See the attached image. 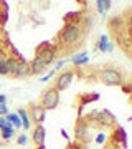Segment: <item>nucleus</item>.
Returning a JSON list of instances; mask_svg holds the SVG:
<instances>
[{"label":"nucleus","instance_id":"20e7f679","mask_svg":"<svg viewBox=\"0 0 132 149\" xmlns=\"http://www.w3.org/2000/svg\"><path fill=\"white\" fill-rule=\"evenodd\" d=\"M59 103V93L55 88H48L45 93L41 95V108L46 109H55Z\"/></svg>","mask_w":132,"mask_h":149},{"label":"nucleus","instance_id":"a878e982","mask_svg":"<svg viewBox=\"0 0 132 149\" xmlns=\"http://www.w3.org/2000/svg\"><path fill=\"white\" fill-rule=\"evenodd\" d=\"M61 136H64V138L68 139V133H66V131H64V129H61Z\"/></svg>","mask_w":132,"mask_h":149},{"label":"nucleus","instance_id":"ddd939ff","mask_svg":"<svg viewBox=\"0 0 132 149\" xmlns=\"http://www.w3.org/2000/svg\"><path fill=\"white\" fill-rule=\"evenodd\" d=\"M122 25H124V20H122V17H119V15L112 17L111 20H109V27H111L112 30H119Z\"/></svg>","mask_w":132,"mask_h":149},{"label":"nucleus","instance_id":"bb28decb","mask_svg":"<svg viewBox=\"0 0 132 149\" xmlns=\"http://www.w3.org/2000/svg\"><path fill=\"white\" fill-rule=\"evenodd\" d=\"M61 66H63V61H58V63H56V70L61 68Z\"/></svg>","mask_w":132,"mask_h":149},{"label":"nucleus","instance_id":"1a4fd4ad","mask_svg":"<svg viewBox=\"0 0 132 149\" xmlns=\"http://www.w3.org/2000/svg\"><path fill=\"white\" fill-rule=\"evenodd\" d=\"M45 70H46V65L43 63V60L37 55L35 60L30 63V74H40V73H43Z\"/></svg>","mask_w":132,"mask_h":149},{"label":"nucleus","instance_id":"f8f14e48","mask_svg":"<svg viewBox=\"0 0 132 149\" xmlns=\"http://www.w3.org/2000/svg\"><path fill=\"white\" fill-rule=\"evenodd\" d=\"M18 118H20V121H21V128H25L26 131L32 128V121H30V116H28V111H26L25 108H20L18 109Z\"/></svg>","mask_w":132,"mask_h":149},{"label":"nucleus","instance_id":"5701e85b","mask_svg":"<svg viewBox=\"0 0 132 149\" xmlns=\"http://www.w3.org/2000/svg\"><path fill=\"white\" fill-rule=\"evenodd\" d=\"M104 141H106V134H102V133H101L99 136H97V139H96V143H97V144H102Z\"/></svg>","mask_w":132,"mask_h":149},{"label":"nucleus","instance_id":"393cba45","mask_svg":"<svg viewBox=\"0 0 132 149\" xmlns=\"http://www.w3.org/2000/svg\"><path fill=\"white\" fill-rule=\"evenodd\" d=\"M5 101H7V96L5 95H0V104H5Z\"/></svg>","mask_w":132,"mask_h":149},{"label":"nucleus","instance_id":"dca6fc26","mask_svg":"<svg viewBox=\"0 0 132 149\" xmlns=\"http://www.w3.org/2000/svg\"><path fill=\"white\" fill-rule=\"evenodd\" d=\"M89 61V58H88V55H86V52H83L81 55H78V56H74L73 58V63L74 65H84Z\"/></svg>","mask_w":132,"mask_h":149},{"label":"nucleus","instance_id":"cd10ccee","mask_svg":"<svg viewBox=\"0 0 132 149\" xmlns=\"http://www.w3.org/2000/svg\"><path fill=\"white\" fill-rule=\"evenodd\" d=\"M2 60H3V56H2V55H0V61H2Z\"/></svg>","mask_w":132,"mask_h":149},{"label":"nucleus","instance_id":"39448f33","mask_svg":"<svg viewBox=\"0 0 132 149\" xmlns=\"http://www.w3.org/2000/svg\"><path fill=\"white\" fill-rule=\"evenodd\" d=\"M37 55L43 60V63L46 65V66H48V65H51L53 61H55V58H56L55 48H53V47H48V43H41V45H40Z\"/></svg>","mask_w":132,"mask_h":149},{"label":"nucleus","instance_id":"f03ea898","mask_svg":"<svg viewBox=\"0 0 132 149\" xmlns=\"http://www.w3.org/2000/svg\"><path fill=\"white\" fill-rule=\"evenodd\" d=\"M101 81L106 83V85L109 86H121L124 83V76L122 73L119 71L117 68H112V66H106V68L101 70Z\"/></svg>","mask_w":132,"mask_h":149},{"label":"nucleus","instance_id":"b1692460","mask_svg":"<svg viewBox=\"0 0 132 149\" xmlns=\"http://www.w3.org/2000/svg\"><path fill=\"white\" fill-rule=\"evenodd\" d=\"M7 113V106L5 104H0V116H2V114H5Z\"/></svg>","mask_w":132,"mask_h":149},{"label":"nucleus","instance_id":"9d476101","mask_svg":"<svg viewBox=\"0 0 132 149\" xmlns=\"http://www.w3.org/2000/svg\"><path fill=\"white\" fill-rule=\"evenodd\" d=\"M88 129H89V126H88L86 119H79L78 124H76V138L78 139L88 138Z\"/></svg>","mask_w":132,"mask_h":149},{"label":"nucleus","instance_id":"2eb2a0df","mask_svg":"<svg viewBox=\"0 0 132 149\" xmlns=\"http://www.w3.org/2000/svg\"><path fill=\"white\" fill-rule=\"evenodd\" d=\"M13 133H15V128H13L12 124H7L5 128L2 129V138L8 139V138H12V136H13Z\"/></svg>","mask_w":132,"mask_h":149},{"label":"nucleus","instance_id":"0eeeda50","mask_svg":"<svg viewBox=\"0 0 132 149\" xmlns=\"http://www.w3.org/2000/svg\"><path fill=\"white\" fill-rule=\"evenodd\" d=\"M13 74H15L17 78H25V76H28V74H30V63H28L25 58L18 60V61H17V66H15Z\"/></svg>","mask_w":132,"mask_h":149},{"label":"nucleus","instance_id":"412c9836","mask_svg":"<svg viewBox=\"0 0 132 149\" xmlns=\"http://www.w3.org/2000/svg\"><path fill=\"white\" fill-rule=\"evenodd\" d=\"M26 141H28V138H26V134H21L20 138H18V141H17V143L20 144V146H25V144H26Z\"/></svg>","mask_w":132,"mask_h":149},{"label":"nucleus","instance_id":"7ed1b4c3","mask_svg":"<svg viewBox=\"0 0 132 149\" xmlns=\"http://www.w3.org/2000/svg\"><path fill=\"white\" fill-rule=\"evenodd\" d=\"M88 119H89V121L99 123L101 126H107V128L116 124L114 114H112L111 111H107V109H104V111H91L89 114H88Z\"/></svg>","mask_w":132,"mask_h":149},{"label":"nucleus","instance_id":"4468645a","mask_svg":"<svg viewBox=\"0 0 132 149\" xmlns=\"http://www.w3.org/2000/svg\"><path fill=\"white\" fill-rule=\"evenodd\" d=\"M5 119L10 123L12 126L15 124V128H21V121H20V118H18V114H7Z\"/></svg>","mask_w":132,"mask_h":149},{"label":"nucleus","instance_id":"f3484780","mask_svg":"<svg viewBox=\"0 0 132 149\" xmlns=\"http://www.w3.org/2000/svg\"><path fill=\"white\" fill-rule=\"evenodd\" d=\"M5 61H7V66H8V74H13L15 66H17V61H18V60L13 58V56H8V58H5Z\"/></svg>","mask_w":132,"mask_h":149},{"label":"nucleus","instance_id":"f257e3e1","mask_svg":"<svg viewBox=\"0 0 132 149\" xmlns=\"http://www.w3.org/2000/svg\"><path fill=\"white\" fill-rule=\"evenodd\" d=\"M84 35V27L81 25V22L78 23H64L63 30L59 32V42L63 45H76V43L83 38Z\"/></svg>","mask_w":132,"mask_h":149},{"label":"nucleus","instance_id":"423d86ee","mask_svg":"<svg viewBox=\"0 0 132 149\" xmlns=\"http://www.w3.org/2000/svg\"><path fill=\"white\" fill-rule=\"evenodd\" d=\"M73 76H74V71H73V70H64L63 73L58 76L56 83H55V90L58 91V93H59V91H63V90H66V88L71 85Z\"/></svg>","mask_w":132,"mask_h":149},{"label":"nucleus","instance_id":"6e6552de","mask_svg":"<svg viewBox=\"0 0 132 149\" xmlns=\"http://www.w3.org/2000/svg\"><path fill=\"white\" fill-rule=\"evenodd\" d=\"M28 116H32L33 123L40 124V123L45 119V109H43L41 106H38V104H32L30 111H28ZM32 119H30V121H32Z\"/></svg>","mask_w":132,"mask_h":149},{"label":"nucleus","instance_id":"4be33fe9","mask_svg":"<svg viewBox=\"0 0 132 149\" xmlns=\"http://www.w3.org/2000/svg\"><path fill=\"white\" fill-rule=\"evenodd\" d=\"M7 124H10V123L5 119V116H0V129H3L7 126Z\"/></svg>","mask_w":132,"mask_h":149},{"label":"nucleus","instance_id":"9b49d317","mask_svg":"<svg viewBox=\"0 0 132 149\" xmlns=\"http://www.w3.org/2000/svg\"><path fill=\"white\" fill-rule=\"evenodd\" d=\"M32 139H33V143L37 144V146L45 144V128H43V126H37L35 131H33Z\"/></svg>","mask_w":132,"mask_h":149},{"label":"nucleus","instance_id":"a211bd4d","mask_svg":"<svg viewBox=\"0 0 132 149\" xmlns=\"http://www.w3.org/2000/svg\"><path fill=\"white\" fill-rule=\"evenodd\" d=\"M109 7H111V2H109V0H99V2H97V10H99L101 13H104Z\"/></svg>","mask_w":132,"mask_h":149},{"label":"nucleus","instance_id":"aec40b11","mask_svg":"<svg viewBox=\"0 0 132 149\" xmlns=\"http://www.w3.org/2000/svg\"><path fill=\"white\" fill-rule=\"evenodd\" d=\"M106 48H107V37L102 35V37L99 38V50L101 52H106Z\"/></svg>","mask_w":132,"mask_h":149},{"label":"nucleus","instance_id":"6ab92c4d","mask_svg":"<svg viewBox=\"0 0 132 149\" xmlns=\"http://www.w3.org/2000/svg\"><path fill=\"white\" fill-rule=\"evenodd\" d=\"M0 74H3V76H7V74H8V66H7L5 58L0 61Z\"/></svg>","mask_w":132,"mask_h":149}]
</instances>
